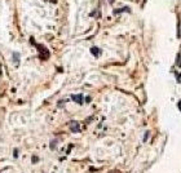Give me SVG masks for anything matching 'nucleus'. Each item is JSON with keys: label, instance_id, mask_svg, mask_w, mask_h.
<instances>
[{"label": "nucleus", "instance_id": "10", "mask_svg": "<svg viewBox=\"0 0 181 173\" xmlns=\"http://www.w3.org/2000/svg\"><path fill=\"white\" fill-rule=\"evenodd\" d=\"M13 156H14V158H17V156H18V150H17V149H16V150H14V153H13Z\"/></svg>", "mask_w": 181, "mask_h": 173}, {"label": "nucleus", "instance_id": "5", "mask_svg": "<svg viewBox=\"0 0 181 173\" xmlns=\"http://www.w3.org/2000/svg\"><path fill=\"white\" fill-rule=\"evenodd\" d=\"M13 62H14L16 66L20 65V53H17V52H14V53H13Z\"/></svg>", "mask_w": 181, "mask_h": 173}, {"label": "nucleus", "instance_id": "13", "mask_svg": "<svg viewBox=\"0 0 181 173\" xmlns=\"http://www.w3.org/2000/svg\"><path fill=\"white\" fill-rule=\"evenodd\" d=\"M177 106H178V109H180V111H181V101H178V103H177Z\"/></svg>", "mask_w": 181, "mask_h": 173}, {"label": "nucleus", "instance_id": "11", "mask_svg": "<svg viewBox=\"0 0 181 173\" xmlns=\"http://www.w3.org/2000/svg\"><path fill=\"white\" fill-rule=\"evenodd\" d=\"M176 76H177V81L180 83V81H181V75H180V74H176Z\"/></svg>", "mask_w": 181, "mask_h": 173}, {"label": "nucleus", "instance_id": "2", "mask_svg": "<svg viewBox=\"0 0 181 173\" xmlns=\"http://www.w3.org/2000/svg\"><path fill=\"white\" fill-rule=\"evenodd\" d=\"M69 127H70V131H71L72 133H78V132L80 131V125H79V123L75 121V120L69 121Z\"/></svg>", "mask_w": 181, "mask_h": 173}, {"label": "nucleus", "instance_id": "7", "mask_svg": "<svg viewBox=\"0 0 181 173\" xmlns=\"http://www.w3.org/2000/svg\"><path fill=\"white\" fill-rule=\"evenodd\" d=\"M176 66L181 67V53L177 54V59H176Z\"/></svg>", "mask_w": 181, "mask_h": 173}, {"label": "nucleus", "instance_id": "8", "mask_svg": "<svg viewBox=\"0 0 181 173\" xmlns=\"http://www.w3.org/2000/svg\"><path fill=\"white\" fill-rule=\"evenodd\" d=\"M177 36L181 38V21H178V34H177Z\"/></svg>", "mask_w": 181, "mask_h": 173}, {"label": "nucleus", "instance_id": "3", "mask_svg": "<svg viewBox=\"0 0 181 173\" xmlns=\"http://www.w3.org/2000/svg\"><path fill=\"white\" fill-rule=\"evenodd\" d=\"M71 100L74 102H76L78 105H83V94H72Z\"/></svg>", "mask_w": 181, "mask_h": 173}, {"label": "nucleus", "instance_id": "12", "mask_svg": "<svg viewBox=\"0 0 181 173\" xmlns=\"http://www.w3.org/2000/svg\"><path fill=\"white\" fill-rule=\"evenodd\" d=\"M38 162V156H32V163H36Z\"/></svg>", "mask_w": 181, "mask_h": 173}, {"label": "nucleus", "instance_id": "1", "mask_svg": "<svg viewBox=\"0 0 181 173\" xmlns=\"http://www.w3.org/2000/svg\"><path fill=\"white\" fill-rule=\"evenodd\" d=\"M31 42H32V44L35 45L36 48H38V50H39V53H40V58H42V59H47L48 57H49V52H48V49L44 47V45H42V44H35L32 39H31Z\"/></svg>", "mask_w": 181, "mask_h": 173}, {"label": "nucleus", "instance_id": "4", "mask_svg": "<svg viewBox=\"0 0 181 173\" xmlns=\"http://www.w3.org/2000/svg\"><path fill=\"white\" fill-rule=\"evenodd\" d=\"M91 53H92L95 57H100L101 56V49L97 48V47H92L91 48Z\"/></svg>", "mask_w": 181, "mask_h": 173}, {"label": "nucleus", "instance_id": "6", "mask_svg": "<svg viewBox=\"0 0 181 173\" xmlns=\"http://www.w3.org/2000/svg\"><path fill=\"white\" fill-rule=\"evenodd\" d=\"M122 12H129V8H122V9H115V11H114V14H118V13H122Z\"/></svg>", "mask_w": 181, "mask_h": 173}, {"label": "nucleus", "instance_id": "9", "mask_svg": "<svg viewBox=\"0 0 181 173\" xmlns=\"http://www.w3.org/2000/svg\"><path fill=\"white\" fill-rule=\"evenodd\" d=\"M148 137H149V132H145V136H144V141L148 140Z\"/></svg>", "mask_w": 181, "mask_h": 173}]
</instances>
